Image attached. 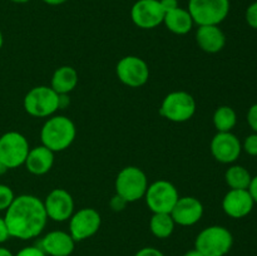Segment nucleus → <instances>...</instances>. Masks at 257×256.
<instances>
[{"mask_svg": "<svg viewBox=\"0 0 257 256\" xmlns=\"http://www.w3.org/2000/svg\"><path fill=\"white\" fill-rule=\"evenodd\" d=\"M4 220L10 237L30 240L43 232L48 216L40 198L34 195H20L7 208Z\"/></svg>", "mask_w": 257, "mask_h": 256, "instance_id": "f257e3e1", "label": "nucleus"}, {"mask_svg": "<svg viewBox=\"0 0 257 256\" xmlns=\"http://www.w3.org/2000/svg\"><path fill=\"white\" fill-rule=\"evenodd\" d=\"M77 136L74 122L65 115H52L40 131L42 145L53 152H62L70 147Z\"/></svg>", "mask_w": 257, "mask_h": 256, "instance_id": "f03ea898", "label": "nucleus"}, {"mask_svg": "<svg viewBox=\"0 0 257 256\" xmlns=\"http://www.w3.org/2000/svg\"><path fill=\"white\" fill-rule=\"evenodd\" d=\"M232 245V233L218 225L203 228L195 241V248L203 256H225L230 252Z\"/></svg>", "mask_w": 257, "mask_h": 256, "instance_id": "7ed1b4c3", "label": "nucleus"}, {"mask_svg": "<svg viewBox=\"0 0 257 256\" xmlns=\"http://www.w3.org/2000/svg\"><path fill=\"white\" fill-rule=\"evenodd\" d=\"M148 188V178L141 168L127 166L122 168L115 178V193L128 203L145 197Z\"/></svg>", "mask_w": 257, "mask_h": 256, "instance_id": "20e7f679", "label": "nucleus"}, {"mask_svg": "<svg viewBox=\"0 0 257 256\" xmlns=\"http://www.w3.org/2000/svg\"><path fill=\"white\" fill-rule=\"evenodd\" d=\"M24 109L33 117H52L59 109V94L47 85L32 88L24 97Z\"/></svg>", "mask_w": 257, "mask_h": 256, "instance_id": "39448f33", "label": "nucleus"}, {"mask_svg": "<svg viewBox=\"0 0 257 256\" xmlns=\"http://www.w3.org/2000/svg\"><path fill=\"white\" fill-rule=\"evenodd\" d=\"M187 10L198 27L220 25L230 13V0H190Z\"/></svg>", "mask_w": 257, "mask_h": 256, "instance_id": "423d86ee", "label": "nucleus"}, {"mask_svg": "<svg viewBox=\"0 0 257 256\" xmlns=\"http://www.w3.org/2000/svg\"><path fill=\"white\" fill-rule=\"evenodd\" d=\"M196 113V100L185 90H176L166 95L160 108V114L175 123L187 122Z\"/></svg>", "mask_w": 257, "mask_h": 256, "instance_id": "0eeeda50", "label": "nucleus"}, {"mask_svg": "<svg viewBox=\"0 0 257 256\" xmlns=\"http://www.w3.org/2000/svg\"><path fill=\"white\" fill-rule=\"evenodd\" d=\"M29 150V142L22 133L12 131L0 137V162L5 168H18L24 165Z\"/></svg>", "mask_w": 257, "mask_h": 256, "instance_id": "6e6552de", "label": "nucleus"}, {"mask_svg": "<svg viewBox=\"0 0 257 256\" xmlns=\"http://www.w3.org/2000/svg\"><path fill=\"white\" fill-rule=\"evenodd\" d=\"M145 198L153 213H171L180 195L176 186L170 181L158 180L148 185Z\"/></svg>", "mask_w": 257, "mask_h": 256, "instance_id": "1a4fd4ad", "label": "nucleus"}, {"mask_svg": "<svg viewBox=\"0 0 257 256\" xmlns=\"http://www.w3.org/2000/svg\"><path fill=\"white\" fill-rule=\"evenodd\" d=\"M115 73L120 82L131 88H138L145 85L150 78L148 64L140 57L127 55L123 57L115 67Z\"/></svg>", "mask_w": 257, "mask_h": 256, "instance_id": "9d476101", "label": "nucleus"}, {"mask_svg": "<svg viewBox=\"0 0 257 256\" xmlns=\"http://www.w3.org/2000/svg\"><path fill=\"white\" fill-rule=\"evenodd\" d=\"M102 223L99 212L92 207L78 210L69 218V233L75 242L87 240L98 232Z\"/></svg>", "mask_w": 257, "mask_h": 256, "instance_id": "9b49d317", "label": "nucleus"}, {"mask_svg": "<svg viewBox=\"0 0 257 256\" xmlns=\"http://www.w3.org/2000/svg\"><path fill=\"white\" fill-rule=\"evenodd\" d=\"M165 10L160 0H137L131 9V19L141 29H153L163 23Z\"/></svg>", "mask_w": 257, "mask_h": 256, "instance_id": "f8f14e48", "label": "nucleus"}, {"mask_svg": "<svg viewBox=\"0 0 257 256\" xmlns=\"http://www.w3.org/2000/svg\"><path fill=\"white\" fill-rule=\"evenodd\" d=\"M43 203L48 218L55 222H64L74 213V200L64 188H54L50 191Z\"/></svg>", "mask_w": 257, "mask_h": 256, "instance_id": "ddd939ff", "label": "nucleus"}, {"mask_svg": "<svg viewBox=\"0 0 257 256\" xmlns=\"http://www.w3.org/2000/svg\"><path fill=\"white\" fill-rule=\"evenodd\" d=\"M211 153L221 163H233L240 157L242 145L232 132H217L211 141Z\"/></svg>", "mask_w": 257, "mask_h": 256, "instance_id": "4468645a", "label": "nucleus"}, {"mask_svg": "<svg viewBox=\"0 0 257 256\" xmlns=\"http://www.w3.org/2000/svg\"><path fill=\"white\" fill-rule=\"evenodd\" d=\"M171 216L176 225L192 226L202 218L203 205L198 198L192 196L180 197L171 211Z\"/></svg>", "mask_w": 257, "mask_h": 256, "instance_id": "2eb2a0df", "label": "nucleus"}, {"mask_svg": "<svg viewBox=\"0 0 257 256\" xmlns=\"http://www.w3.org/2000/svg\"><path fill=\"white\" fill-rule=\"evenodd\" d=\"M39 247L47 256H70L74 251L75 241L69 232L55 230L42 238Z\"/></svg>", "mask_w": 257, "mask_h": 256, "instance_id": "dca6fc26", "label": "nucleus"}, {"mask_svg": "<svg viewBox=\"0 0 257 256\" xmlns=\"http://www.w3.org/2000/svg\"><path fill=\"white\" fill-rule=\"evenodd\" d=\"M253 202L248 190H230L222 200V208L232 218L246 217L252 211Z\"/></svg>", "mask_w": 257, "mask_h": 256, "instance_id": "f3484780", "label": "nucleus"}, {"mask_svg": "<svg viewBox=\"0 0 257 256\" xmlns=\"http://www.w3.org/2000/svg\"><path fill=\"white\" fill-rule=\"evenodd\" d=\"M196 42L206 53L215 54L226 45V35L218 25H200L196 32Z\"/></svg>", "mask_w": 257, "mask_h": 256, "instance_id": "a211bd4d", "label": "nucleus"}, {"mask_svg": "<svg viewBox=\"0 0 257 256\" xmlns=\"http://www.w3.org/2000/svg\"><path fill=\"white\" fill-rule=\"evenodd\" d=\"M24 165L32 175H45L54 165V152L43 145L30 148Z\"/></svg>", "mask_w": 257, "mask_h": 256, "instance_id": "6ab92c4d", "label": "nucleus"}, {"mask_svg": "<svg viewBox=\"0 0 257 256\" xmlns=\"http://www.w3.org/2000/svg\"><path fill=\"white\" fill-rule=\"evenodd\" d=\"M163 24L173 34L185 35L191 32L195 23H193L192 17H191L187 9H183V8L178 7L176 9L165 13Z\"/></svg>", "mask_w": 257, "mask_h": 256, "instance_id": "aec40b11", "label": "nucleus"}, {"mask_svg": "<svg viewBox=\"0 0 257 256\" xmlns=\"http://www.w3.org/2000/svg\"><path fill=\"white\" fill-rule=\"evenodd\" d=\"M78 84V73L77 70L69 65H63L58 68L52 77L50 87L58 93V94H69Z\"/></svg>", "mask_w": 257, "mask_h": 256, "instance_id": "412c9836", "label": "nucleus"}, {"mask_svg": "<svg viewBox=\"0 0 257 256\" xmlns=\"http://www.w3.org/2000/svg\"><path fill=\"white\" fill-rule=\"evenodd\" d=\"M175 221L171 213H153L150 221L151 232L158 238H167L175 230Z\"/></svg>", "mask_w": 257, "mask_h": 256, "instance_id": "4be33fe9", "label": "nucleus"}, {"mask_svg": "<svg viewBox=\"0 0 257 256\" xmlns=\"http://www.w3.org/2000/svg\"><path fill=\"white\" fill-rule=\"evenodd\" d=\"M225 180L231 190H247L252 177L245 167L233 165L226 171Z\"/></svg>", "mask_w": 257, "mask_h": 256, "instance_id": "5701e85b", "label": "nucleus"}, {"mask_svg": "<svg viewBox=\"0 0 257 256\" xmlns=\"http://www.w3.org/2000/svg\"><path fill=\"white\" fill-rule=\"evenodd\" d=\"M237 123V115L233 108L221 105L213 113V125L217 132H231Z\"/></svg>", "mask_w": 257, "mask_h": 256, "instance_id": "b1692460", "label": "nucleus"}, {"mask_svg": "<svg viewBox=\"0 0 257 256\" xmlns=\"http://www.w3.org/2000/svg\"><path fill=\"white\" fill-rule=\"evenodd\" d=\"M14 198L15 196L12 188L9 186L0 183V211H7V208L12 205Z\"/></svg>", "mask_w": 257, "mask_h": 256, "instance_id": "393cba45", "label": "nucleus"}, {"mask_svg": "<svg viewBox=\"0 0 257 256\" xmlns=\"http://www.w3.org/2000/svg\"><path fill=\"white\" fill-rule=\"evenodd\" d=\"M243 151L250 156H257V133L247 136L243 141Z\"/></svg>", "mask_w": 257, "mask_h": 256, "instance_id": "a878e982", "label": "nucleus"}, {"mask_svg": "<svg viewBox=\"0 0 257 256\" xmlns=\"http://www.w3.org/2000/svg\"><path fill=\"white\" fill-rule=\"evenodd\" d=\"M246 22L251 28L257 30V2L252 3L246 10Z\"/></svg>", "mask_w": 257, "mask_h": 256, "instance_id": "bb28decb", "label": "nucleus"}, {"mask_svg": "<svg viewBox=\"0 0 257 256\" xmlns=\"http://www.w3.org/2000/svg\"><path fill=\"white\" fill-rule=\"evenodd\" d=\"M14 256H47V253L39 246H27L18 251L17 255Z\"/></svg>", "mask_w": 257, "mask_h": 256, "instance_id": "cd10ccee", "label": "nucleus"}, {"mask_svg": "<svg viewBox=\"0 0 257 256\" xmlns=\"http://www.w3.org/2000/svg\"><path fill=\"white\" fill-rule=\"evenodd\" d=\"M127 201L124 200L123 197H120L119 195H117L115 193L114 196H113L112 198H110V208H112L113 211H115V212H119V211H123L124 210V207L127 206Z\"/></svg>", "mask_w": 257, "mask_h": 256, "instance_id": "c85d7f7f", "label": "nucleus"}, {"mask_svg": "<svg viewBox=\"0 0 257 256\" xmlns=\"http://www.w3.org/2000/svg\"><path fill=\"white\" fill-rule=\"evenodd\" d=\"M247 123L253 132L257 133V103L252 104L247 112Z\"/></svg>", "mask_w": 257, "mask_h": 256, "instance_id": "c756f323", "label": "nucleus"}, {"mask_svg": "<svg viewBox=\"0 0 257 256\" xmlns=\"http://www.w3.org/2000/svg\"><path fill=\"white\" fill-rule=\"evenodd\" d=\"M135 256H165L162 251L155 247H143L136 252Z\"/></svg>", "mask_w": 257, "mask_h": 256, "instance_id": "7c9ffc66", "label": "nucleus"}, {"mask_svg": "<svg viewBox=\"0 0 257 256\" xmlns=\"http://www.w3.org/2000/svg\"><path fill=\"white\" fill-rule=\"evenodd\" d=\"M10 233L8 230L7 222H5L4 217H0V243H4L5 241L9 240Z\"/></svg>", "mask_w": 257, "mask_h": 256, "instance_id": "2f4dec72", "label": "nucleus"}, {"mask_svg": "<svg viewBox=\"0 0 257 256\" xmlns=\"http://www.w3.org/2000/svg\"><path fill=\"white\" fill-rule=\"evenodd\" d=\"M160 3H161V7H162L163 10H165V13L178 8V0H160Z\"/></svg>", "mask_w": 257, "mask_h": 256, "instance_id": "473e14b6", "label": "nucleus"}, {"mask_svg": "<svg viewBox=\"0 0 257 256\" xmlns=\"http://www.w3.org/2000/svg\"><path fill=\"white\" fill-rule=\"evenodd\" d=\"M248 192H250L251 197H252L253 202L257 203V175L255 177H252V180H251V183L250 186H248Z\"/></svg>", "mask_w": 257, "mask_h": 256, "instance_id": "72a5a7b5", "label": "nucleus"}, {"mask_svg": "<svg viewBox=\"0 0 257 256\" xmlns=\"http://www.w3.org/2000/svg\"><path fill=\"white\" fill-rule=\"evenodd\" d=\"M69 105V97L68 94H59V109H63Z\"/></svg>", "mask_w": 257, "mask_h": 256, "instance_id": "f704fd0d", "label": "nucleus"}, {"mask_svg": "<svg viewBox=\"0 0 257 256\" xmlns=\"http://www.w3.org/2000/svg\"><path fill=\"white\" fill-rule=\"evenodd\" d=\"M43 2L48 5H62L65 2H68V0H43Z\"/></svg>", "mask_w": 257, "mask_h": 256, "instance_id": "c9c22d12", "label": "nucleus"}, {"mask_svg": "<svg viewBox=\"0 0 257 256\" xmlns=\"http://www.w3.org/2000/svg\"><path fill=\"white\" fill-rule=\"evenodd\" d=\"M0 256H14L10 250H8L7 247H3L0 246Z\"/></svg>", "mask_w": 257, "mask_h": 256, "instance_id": "e433bc0d", "label": "nucleus"}, {"mask_svg": "<svg viewBox=\"0 0 257 256\" xmlns=\"http://www.w3.org/2000/svg\"><path fill=\"white\" fill-rule=\"evenodd\" d=\"M183 256H203V255H202V253H201L198 250H196V248H193V250L187 251V252H186Z\"/></svg>", "mask_w": 257, "mask_h": 256, "instance_id": "4c0bfd02", "label": "nucleus"}, {"mask_svg": "<svg viewBox=\"0 0 257 256\" xmlns=\"http://www.w3.org/2000/svg\"><path fill=\"white\" fill-rule=\"evenodd\" d=\"M10 2H13V3H17V4H24V3H28V2H30V0H10Z\"/></svg>", "mask_w": 257, "mask_h": 256, "instance_id": "58836bf2", "label": "nucleus"}, {"mask_svg": "<svg viewBox=\"0 0 257 256\" xmlns=\"http://www.w3.org/2000/svg\"><path fill=\"white\" fill-rule=\"evenodd\" d=\"M3 44H4V38H3V33L2 30H0V49L3 48Z\"/></svg>", "mask_w": 257, "mask_h": 256, "instance_id": "ea45409f", "label": "nucleus"}, {"mask_svg": "<svg viewBox=\"0 0 257 256\" xmlns=\"http://www.w3.org/2000/svg\"><path fill=\"white\" fill-rule=\"evenodd\" d=\"M5 170H7V168H5V167H4V166H3V163H2V162H0V175H2V173H3V172H4V171H5Z\"/></svg>", "mask_w": 257, "mask_h": 256, "instance_id": "a19ab883", "label": "nucleus"}]
</instances>
